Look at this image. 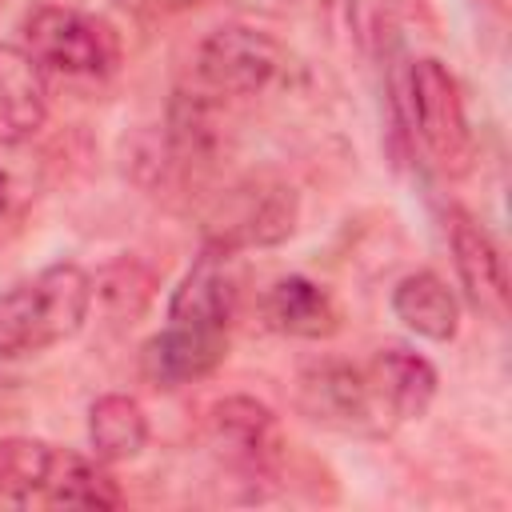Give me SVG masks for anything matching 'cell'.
<instances>
[{
	"instance_id": "1",
	"label": "cell",
	"mask_w": 512,
	"mask_h": 512,
	"mask_svg": "<svg viewBox=\"0 0 512 512\" xmlns=\"http://www.w3.org/2000/svg\"><path fill=\"white\" fill-rule=\"evenodd\" d=\"M92 308V276L80 264H48L0 296V352H44L72 340Z\"/></svg>"
},
{
	"instance_id": "2",
	"label": "cell",
	"mask_w": 512,
	"mask_h": 512,
	"mask_svg": "<svg viewBox=\"0 0 512 512\" xmlns=\"http://www.w3.org/2000/svg\"><path fill=\"white\" fill-rule=\"evenodd\" d=\"M24 48L40 68L76 80H104L120 64V36L112 32V24L64 4H40L36 12H28Z\"/></svg>"
},
{
	"instance_id": "3",
	"label": "cell",
	"mask_w": 512,
	"mask_h": 512,
	"mask_svg": "<svg viewBox=\"0 0 512 512\" xmlns=\"http://www.w3.org/2000/svg\"><path fill=\"white\" fill-rule=\"evenodd\" d=\"M296 408L336 432L352 436H384L396 420L388 416L384 400L376 396V384L368 368L344 364V360H316L296 376Z\"/></svg>"
},
{
	"instance_id": "4",
	"label": "cell",
	"mask_w": 512,
	"mask_h": 512,
	"mask_svg": "<svg viewBox=\"0 0 512 512\" xmlns=\"http://www.w3.org/2000/svg\"><path fill=\"white\" fill-rule=\"evenodd\" d=\"M408 96H412V120H416V132H420L428 156L452 176L468 172L476 144H472L460 84L448 72V64H440L432 56L416 60L412 76H408Z\"/></svg>"
},
{
	"instance_id": "5",
	"label": "cell",
	"mask_w": 512,
	"mask_h": 512,
	"mask_svg": "<svg viewBox=\"0 0 512 512\" xmlns=\"http://www.w3.org/2000/svg\"><path fill=\"white\" fill-rule=\"evenodd\" d=\"M284 48L256 28L224 24L204 36L196 76L212 96H256L284 72Z\"/></svg>"
},
{
	"instance_id": "6",
	"label": "cell",
	"mask_w": 512,
	"mask_h": 512,
	"mask_svg": "<svg viewBox=\"0 0 512 512\" xmlns=\"http://www.w3.org/2000/svg\"><path fill=\"white\" fill-rule=\"evenodd\" d=\"M236 296H240V288H236V272H232V248L208 244L196 256V264L188 268V276L180 280V288L172 292L168 324L228 332V324L236 316Z\"/></svg>"
},
{
	"instance_id": "7",
	"label": "cell",
	"mask_w": 512,
	"mask_h": 512,
	"mask_svg": "<svg viewBox=\"0 0 512 512\" xmlns=\"http://www.w3.org/2000/svg\"><path fill=\"white\" fill-rule=\"evenodd\" d=\"M208 440L212 448L240 472H268L280 448L276 416L268 404L252 396H224L208 412Z\"/></svg>"
},
{
	"instance_id": "8",
	"label": "cell",
	"mask_w": 512,
	"mask_h": 512,
	"mask_svg": "<svg viewBox=\"0 0 512 512\" xmlns=\"http://www.w3.org/2000/svg\"><path fill=\"white\" fill-rule=\"evenodd\" d=\"M448 240H452L456 276H460L472 308L500 324L508 316V268H504V256H500L496 240L468 212H452Z\"/></svg>"
},
{
	"instance_id": "9",
	"label": "cell",
	"mask_w": 512,
	"mask_h": 512,
	"mask_svg": "<svg viewBox=\"0 0 512 512\" xmlns=\"http://www.w3.org/2000/svg\"><path fill=\"white\" fill-rule=\"evenodd\" d=\"M228 356V332L192 328V324H168L160 336L144 344V376L156 388H180L192 380L212 376Z\"/></svg>"
},
{
	"instance_id": "10",
	"label": "cell",
	"mask_w": 512,
	"mask_h": 512,
	"mask_svg": "<svg viewBox=\"0 0 512 512\" xmlns=\"http://www.w3.org/2000/svg\"><path fill=\"white\" fill-rule=\"evenodd\" d=\"M268 328L300 340H328L340 328V308L328 288L312 284L308 276H280L264 296Z\"/></svg>"
},
{
	"instance_id": "11",
	"label": "cell",
	"mask_w": 512,
	"mask_h": 512,
	"mask_svg": "<svg viewBox=\"0 0 512 512\" xmlns=\"http://www.w3.org/2000/svg\"><path fill=\"white\" fill-rule=\"evenodd\" d=\"M368 376L376 384V396L384 400L388 416L400 424V420H420L436 396V368L408 352V348H380L368 364Z\"/></svg>"
},
{
	"instance_id": "12",
	"label": "cell",
	"mask_w": 512,
	"mask_h": 512,
	"mask_svg": "<svg viewBox=\"0 0 512 512\" xmlns=\"http://www.w3.org/2000/svg\"><path fill=\"white\" fill-rule=\"evenodd\" d=\"M48 116L44 68L28 48L0 44V136L28 140Z\"/></svg>"
},
{
	"instance_id": "13",
	"label": "cell",
	"mask_w": 512,
	"mask_h": 512,
	"mask_svg": "<svg viewBox=\"0 0 512 512\" xmlns=\"http://www.w3.org/2000/svg\"><path fill=\"white\" fill-rule=\"evenodd\" d=\"M392 312L396 320L424 336V340H452L460 328V304L456 292L436 276V272H408L396 288H392Z\"/></svg>"
},
{
	"instance_id": "14",
	"label": "cell",
	"mask_w": 512,
	"mask_h": 512,
	"mask_svg": "<svg viewBox=\"0 0 512 512\" xmlns=\"http://www.w3.org/2000/svg\"><path fill=\"white\" fill-rule=\"evenodd\" d=\"M36 504H44V508H120L124 496H120L116 480L96 460L68 452V448H52V464H48Z\"/></svg>"
},
{
	"instance_id": "15",
	"label": "cell",
	"mask_w": 512,
	"mask_h": 512,
	"mask_svg": "<svg viewBox=\"0 0 512 512\" xmlns=\"http://www.w3.org/2000/svg\"><path fill=\"white\" fill-rule=\"evenodd\" d=\"M232 200L240 208L228 216V224H224L216 244H224V248H236V244H276V240H284L292 232V220H296L292 188H284V184L240 188Z\"/></svg>"
},
{
	"instance_id": "16",
	"label": "cell",
	"mask_w": 512,
	"mask_h": 512,
	"mask_svg": "<svg viewBox=\"0 0 512 512\" xmlns=\"http://www.w3.org/2000/svg\"><path fill=\"white\" fill-rule=\"evenodd\" d=\"M88 440L100 464H124L136 460L148 444V416L132 396H100L88 408Z\"/></svg>"
},
{
	"instance_id": "17",
	"label": "cell",
	"mask_w": 512,
	"mask_h": 512,
	"mask_svg": "<svg viewBox=\"0 0 512 512\" xmlns=\"http://www.w3.org/2000/svg\"><path fill=\"white\" fill-rule=\"evenodd\" d=\"M44 188V160L20 136H0V224H16Z\"/></svg>"
},
{
	"instance_id": "18",
	"label": "cell",
	"mask_w": 512,
	"mask_h": 512,
	"mask_svg": "<svg viewBox=\"0 0 512 512\" xmlns=\"http://www.w3.org/2000/svg\"><path fill=\"white\" fill-rule=\"evenodd\" d=\"M52 464V444L32 436L0 440V504H36Z\"/></svg>"
},
{
	"instance_id": "19",
	"label": "cell",
	"mask_w": 512,
	"mask_h": 512,
	"mask_svg": "<svg viewBox=\"0 0 512 512\" xmlns=\"http://www.w3.org/2000/svg\"><path fill=\"white\" fill-rule=\"evenodd\" d=\"M120 8L136 12V16H168V12H180V8H192L196 0H116Z\"/></svg>"
}]
</instances>
